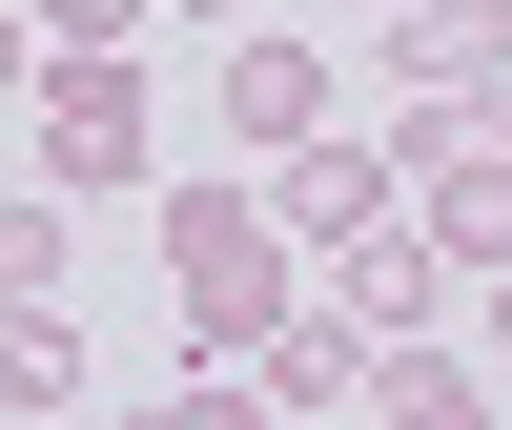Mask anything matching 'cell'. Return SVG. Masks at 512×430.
<instances>
[{"instance_id": "6da1fadb", "label": "cell", "mask_w": 512, "mask_h": 430, "mask_svg": "<svg viewBox=\"0 0 512 430\" xmlns=\"http://www.w3.org/2000/svg\"><path fill=\"white\" fill-rule=\"evenodd\" d=\"M164 308H185L205 369H267V328L308 308V246H287L246 185H164Z\"/></svg>"}, {"instance_id": "7a4b0ae2", "label": "cell", "mask_w": 512, "mask_h": 430, "mask_svg": "<svg viewBox=\"0 0 512 430\" xmlns=\"http://www.w3.org/2000/svg\"><path fill=\"white\" fill-rule=\"evenodd\" d=\"M328 308H349L369 349H431V308H451V246H431V205H390V226H349V246H328Z\"/></svg>"}, {"instance_id": "3957f363", "label": "cell", "mask_w": 512, "mask_h": 430, "mask_svg": "<svg viewBox=\"0 0 512 430\" xmlns=\"http://www.w3.org/2000/svg\"><path fill=\"white\" fill-rule=\"evenodd\" d=\"M41 185H144V62H41Z\"/></svg>"}, {"instance_id": "277c9868", "label": "cell", "mask_w": 512, "mask_h": 430, "mask_svg": "<svg viewBox=\"0 0 512 430\" xmlns=\"http://www.w3.org/2000/svg\"><path fill=\"white\" fill-rule=\"evenodd\" d=\"M226 144H267V164L328 144V62L308 41H226Z\"/></svg>"}, {"instance_id": "5b68a950", "label": "cell", "mask_w": 512, "mask_h": 430, "mask_svg": "<svg viewBox=\"0 0 512 430\" xmlns=\"http://www.w3.org/2000/svg\"><path fill=\"white\" fill-rule=\"evenodd\" d=\"M267 226L308 246V267H328V246H349V226H390V144H308V164H287V185H267Z\"/></svg>"}, {"instance_id": "8992f818", "label": "cell", "mask_w": 512, "mask_h": 430, "mask_svg": "<svg viewBox=\"0 0 512 430\" xmlns=\"http://www.w3.org/2000/svg\"><path fill=\"white\" fill-rule=\"evenodd\" d=\"M369 369H390V349H369L349 308H287V328H267V369H246V390H267V410H369Z\"/></svg>"}, {"instance_id": "52a82bcc", "label": "cell", "mask_w": 512, "mask_h": 430, "mask_svg": "<svg viewBox=\"0 0 512 430\" xmlns=\"http://www.w3.org/2000/svg\"><path fill=\"white\" fill-rule=\"evenodd\" d=\"M390 82H512V0H410V21H390Z\"/></svg>"}, {"instance_id": "ba28073f", "label": "cell", "mask_w": 512, "mask_h": 430, "mask_svg": "<svg viewBox=\"0 0 512 430\" xmlns=\"http://www.w3.org/2000/svg\"><path fill=\"white\" fill-rule=\"evenodd\" d=\"M369 430H512V390L451 369V349H390V369H369Z\"/></svg>"}, {"instance_id": "9c48e42d", "label": "cell", "mask_w": 512, "mask_h": 430, "mask_svg": "<svg viewBox=\"0 0 512 430\" xmlns=\"http://www.w3.org/2000/svg\"><path fill=\"white\" fill-rule=\"evenodd\" d=\"M431 246H451V267H492V287H512V144H492V164H451V185H431Z\"/></svg>"}, {"instance_id": "30bf717a", "label": "cell", "mask_w": 512, "mask_h": 430, "mask_svg": "<svg viewBox=\"0 0 512 430\" xmlns=\"http://www.w3.org/2000/svg\"><path fill=\"white\" fill-rule=\"evenodd\" d=\"M41 308H62V185L0 205V328H41Z\"/></svg>"}, {"instance_id": "8fae6325", "label": "cell", "mask_w": 512, "mask_h": 430, "mask_svg": "<svg viewBox=\"0 0 512 430\" xmlns=\"http://www.w3.org/2000/svg\"><path fill=\"white\" fill-rule=\"evenodd\" d=\"M123 430H287V410L246 390V369H185V390H144V410H123Z\"/></svg>"}, {"instance_id": "7c38bea8", "label": "cell", "mask_w": 512, "mask_h": 430, "mask_svg": "<svg viewBox=\"0 0 512 430\" xmlns=\"http://www.w3.org/2000/svg\"><path fill=\"white\" fill-rule=\"evenodd\" d=\"M0 369H21V410H82V328L41 308V328H0Z\"/></svg>"}, {"instance_id": "4fadbf2b", "label": "cell", "mask_w": 512, "mask_h": 430, "mask_svg": "<svg viewBox=\"0 0 512 430\" xmlns=\"http://www.w3.org/2000/svg\"><path fill=\"white\" fill-rule=\"evenodd\" d=\"M144 21H164V0H41V41H62V62H123Z\"/></svg>"}, {"instance_id": "5bb4252c", "label": "cell", "mask_w": 512, "mask_h": 430, "mask_svg": "<svg viewBox=\"0 0 512 430\" xmlns=\"http://www.w3.org/2000/svg\"><path fill=\"white\" fill-rule=\"evenodd\" d=\"M0 103H41V21H0Z\"/></svg>"}, {"instance_id": "9a60e30c", "label": "cell", "mask_w": 512, "mask_h": 430, "mask_svg": "<svg viewBox=\"0 0 512 430\" xmlns=\"http://www.w3.org/2000/svg\"><path fill=\"white\" fill-rule=\"evenodd\" d=\"M492 369H512V287H492Z\"/></svg>"}, {"instance_id": "2e32d148", "label": "cell", "mask_w": 512, "mask_h": 430, "mask_svg": "<svg viewBox=\"0 0 512 430\" xmlns=\"http://www.w3.org/2000/svg\"><path fill=\"white\" fill-rule=\"evenodd\" d=\"M164 21H226V0H164Z\"/></svg>"}, {"instance_id": "e0dca14e", "label": "cell", "mask_w": 512, "mask_h": 430, "mask_svg": "<svg viewBox=\"0 0 512 430\" xmlns=\"http://www.w3.org/2000/svg\"><path fill=\"white\" fill-rule=\"evenodd\" d=\"M0 410H21V369H0Z\"/></svg>"}, {"instance_id": "ac0fdd59", "label": "cell", "mask_w": 512, "mask_h": 430, "mask_svg": "<svg viewBox=\"0 0 512 430\" xmlns=\"http://www.w3.org/2000/svg\"><path fill=\"white\" fill-rule=\"evenodd\" d=\"M369 21H410V0H369Z\"/></svg>"}]
</instances>
